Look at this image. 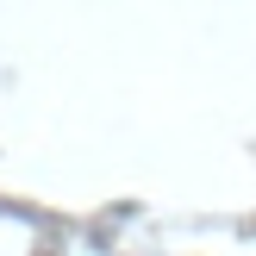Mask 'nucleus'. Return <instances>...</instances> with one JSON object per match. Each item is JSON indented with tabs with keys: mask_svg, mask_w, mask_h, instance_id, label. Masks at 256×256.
I'll use <instances>...</instances> for the list:
<instances>
[]
</instances>
